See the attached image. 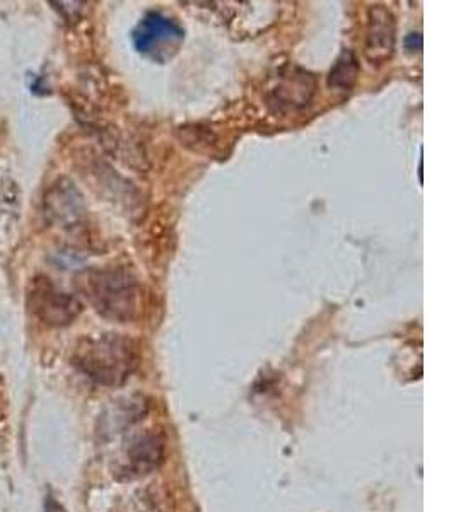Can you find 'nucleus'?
Wrapping results in <instances>:
<instances>
[{"label":"nucleus","instance_id":"nucleus-1","mask_svg":"<svg viewBox=\"0 0 456 512\" xmlns=\"http://www.w3.org/2000/svg\"><path fill=\"white\" fill-rule=\"evenodd\" d=\"M137 361L134 342L118 333L84 338L74 354V364L82 373L103 386H122L134 373Z\"/></svg>","mask_w":456,"mask_h":512},{"label":"nucleus","instance_id":"nucleus-2","mask_svg":"<svg viewBox=\"0 0 456 512\" xmlns=\"http://www.w3.org/2000/svg\"><path fill=\"white\" fill-rule=\"evenodd\" d=\"M82 291L86 292L94 309L108 320L127 323L139 311V284L123 268L91 270L82 277Z\"/></svg>","mask_w":456,"mask_h":512},{"label":"nucleus","instance_id":"nucleus-3","mask_svg":"<svg viewBox=\"0 0 456 512\" xmlns=\"http://www.w3.org/2000/svg\"><path fill=\"white\" fill-rule=\"evenodd\" d=\"M137 52L158 62L171 59L185 38L182 26L175 19L166 18L161 12H147L134 30Z\"/></svg>","mask_w":456,"mask_h":512},{"label":"nucleus","instance_id":"nucleus-4","mask_svg":"<svg viewBox=\"0 0 456 512\" xmlns=\"http://www.w3.org/2000/svg\"><path fill=\"white\" fill-rule=\"evenodd\" d=\"M28 306L33 315L48 326L71 325L82 311L76 296L59 291L48 279H38L33 284Z\"/></svg>","mask_w":456,"mask_h":512},{"label":"nucleus","instance_id":"nucleus-5","mask_svg":"<svg viewBox=\"0 0 456 512\" xmlns=\"http://www.w3.org/2000/svg\"><path fill=\"white\" fill-rule=\"evenodd\" d=\"M397 24L392 12L385 6H373L368 12V30H366V59L373 65H381L392 59L397 40Z\"/></svg>","mask_w":456,"mask_h":512},{"label":"nucleus","instance_id":"nucleus-6","mask_svg":"<svg viewBox=\"0 0 456 512\" xmlns=\"http://www.w3.org/2000/svg\"><path fill=\"white\" fill-rule=\"evenodd\" d=\"M164 439L158 432H142L130 439L125 446L127 470L135 475H146L158 468L163 461Z\"/></svg>","mask_w":456,"mask_h":512},{"label":"nucleus","instance_id":"nucleus-7","mask_svg":"<svg viewBox=\"0 0 456 512\" xmlns=\"http://www.w3.org/2000/svg\"><path fill=\"white\" fill-rule=\"evenodd\" d=\"M59 185L60 187L53 188L52 197H48V204H52L50 214H53L55 221L72 224L81 217V197L77 195L76 188L71 187V183Z\"/></svg>","mask_w":456,"mask_h":512},{"label":"nucleus","instance_id":"nucleus-8","mask_svg":"<svg viewBox=\"0 0 456 512\" xmlns=\"http://www.w3.org/2000/svg\"><path fill=\"white\" fill-rule=\"evenodd\" d=\"M359 76V62L351 50H344L340 53L339 59L330 70L328 86L340 89V91H351Z\"/></svg>","mask_w":456,"mask_h":512},{"label":"nucleus","instance_id":"nucleus-9","mask_svg":"<svg viewBox=\"0 0 456 512\" xmlns=\"http://www.w3.org/2000/svg\"><path fill=\"white\" fill-rule=\"evenodd\" d=\"M405 47L409 52H419L422 48V36L419 33H412V35L405 40Z\"/></svg>","mask_w":456,"mask_h":512}]
</instances>
